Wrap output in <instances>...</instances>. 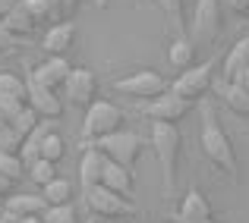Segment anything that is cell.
I'll return each mask as SVG.
<instances>
[{"mask_svg": "<svg viewBox=\"0 0 249 223\" xmlns=\"http://www.w3.org/2000/svg\"><path fill=\"white\" fill-rule=\"evenodd\" d=\"M199 148L221 173H227L231 179H240V167H237V151L233 142L227 135V129L221 126L218 110L208 97H202V132H199Z\"/></svg>", "mask_w": 249, "mask_h": 223, "instance_id": "6da1fadb", "label": "cell"}, {"mask_svg": "<svg viewBox=\"0 0 249 223\" xmlns=\"http://www.w3.org/2000/svg\"><path fill=\"white\" fill-rule=\"evenodd\" d=\"M183 135L177 123H152V148L161 163V179H164V195H174V179H177V157H180Z\"/></svg>", "mask_w": 249, "mask_h": 223, "instance_id": "7a4b0ae2", "label": "cell"}, {"mask_svg": "<svg viewBox=\"0 0 249 223\" xmlns=\"http://www.w3.org/2000/svg\"><path fill=\"white\" fill-rule=\"evenodd\" d=\"M123 129V110L117 107L114 101H104V97H95V101L85 107V123H82V139L89 142H98L104 135Z\"/></svg>", "mask_w": 249, "mask_h": 223, "instance_id": "3957f363", "label": "cell"}, {"mask_svg": "<svg viewBox=\"0 0 249 223\" xmlns=\"http://www.w3.org/2000/svg\"><path fill=\"white\" fill-rule=\"evenodd\" d=\"M221 63V57H208L202 66H186L180 76L174 79V85H170V91L180 97H186V101H202V97L212 91L214 85V66Z\"/></svg>", "mask_w": 249, "mask_h": 223, "instance_id": "277c9868", "label": "cell"}, {"mask_svg": "<svg viewBox=\"0 0 249 223\" xmlns=\"http://www.w3.org/2000/svg\"><path fill=\"white\" fill-rule=\"evenodd\" d=\"M95 148H101V154L107 157V160H117L123 163V167L133 170L136 160H139V154L145 151V139H142L139 132H126V129H117V132L104 135V139L91 142Z\"/></svg>", "mask_w": 249, "mask_h": 223, "instance_id": "5b68a950", "label": "cell"}, {"mask_svg": "<svg viewBox=\"0 0 249 223\" xmlns=\"http://www.w3.org/2000/svg\"><path fill=\"white\" fill-rule=\"evenodd\" d=\"M224 6L221 0H196L193 6V19H189V35L193 41L202 44H214L221 38V29H224Z\"/></svg>", "mask_w": 249, "mask_h": 223, "instance_id": "8992f818", "label": "cell"}, {"mask_svg": "<svg viewBox=\"0 0 249 223\" xmlns=\"http://www.w3.org/2000/svg\"><path fill=\"white\" fill-rule=\"evenodd\" d=\"M82 192H85V207H89L95 217L117 220V217H136V214H139V207L133 205V198H123V195L110 192L101 182L91 186V189H82Z\"/></svg>", "mask_w": 249, "mask_h": 223, "instance_id": "52a82bcc", "label": "cell"}, {"mask_svg": "<svg viewBox=\"0 0 249 223\" xmlns=\"http://www.w3.org/2000/svg\"><path fill=\"white\" fill-rule=\"evenodd\" d=\"M196 107V101H186V97L174 95V91H161L158 97H148L139 107V113L145 116L148 123H180L183 116H189Z\"/></svg>", "mask_w": 249, "mask_h": 223, "instance_id": "ba28073f", "label": "cell"}, {"mask_svg": "<svg viewBox=\"0 0 249 223\" xmlns=\"http://www.w3.org/2000/svg\"><path fill=\"white\" fill-rule=\"evenodd\" d=\"M114 91L148 101V97H158L161 91H167V79L161 76V73H155V69H139V73H133V76H126V79H117Z\"/></svg>", "mask_w": 249, "mask_h": 223, "instance_id": "9c48e42d", "label": "cell"}, {"mask_svg": "<svg viewBox=\"0 0 249 223\" xmlns=\"http://www.w3.org/2000/svg\"><path fill=\"white\" fill-rule=\"evenodd\" d=\"M63 91H67V101L76 104V107H89L98 95V79L91 69H82V66H73V73L67 76L63 82Z\"/></svg>", "mask_w": 249, "mask_h": 223, "instance_id": "30bf717a", "label": "cell"}, {"mask_svg": "<svg viewBox=\"0 0 249 223\" xmlns=\"http://www.w3.org/2000/svg\"><path fill=\"white\" fill-rule=\"evenodd\" d=\"M76 22H70V19H60V22H51V29L44 32L41 38V50L48 57H67L70 48L76 44Z\"/></svg>", "mask_w": 249, "mask_h": 223, "instance_id": "8fae6325", "label": "cell"}, {"mask_svg": "<svg viewBox=\"0 0 249 223\" xmlns=\"http://www.w3.org/2000/svg\"><path fill=\"white\" fill-rule=\"evenodd\" d=\"M70 73H73V63H70L67 57H48L44 63H38V66L32 69L29 79L38 82V85H44V88H51V91H60Z\"/></svg>", "mask_w": 249, "mask_h": 223, "instance_id": "7c38bea8", "label": "cell"}, {"mask_svg": "<svg viewBox=\"0 0 249 223\" xmlns=\"http://www.w3.org/2000/svg\"><path fill=\"white\" fill-rule=\"evenodd\" d=\"M25 85H29V107L35 110L41 120H60L63 116V101L57 91L44 88V85L32 82V79H25Z\"/></svg>", "mask_w": 249, "mask_h": 223, "instance_id": "4fadbf2b", "label": "cell"}, {"mask_svg": "<svg viewBox=\"0 0 249 223\" xmlns=\"http://www.w3.org/2000/svg\"><path fill=\"white\" fill-rule=\"evenodd\" d=\"M101 186H107L110 192L123 195V198H133V192H136V179H133V170H129V167H123V163H117V160H104Z\"/></svg>", "mask_w": 249, "mask_h": 223, "instance_id": "5bb4252c", "label": "cell"}, {"mask_svg": "<svg viewBox=\"0 0 249 223\" xmlns=\"http://www.w3.org/2000/svg\"><path fill=\"white\" fill-rule=\"evenodd\" d=\"M3 207L13 211L16 217H41L48 201H44V195H35V192H13V195H6Z\"/></svg>", "mask_w": 249, "mask_h": 223, "instance_id": "9a60e30c", "label": "cell"}, {"mask_svg": "<svg viewBox=\"0 0 249 223\" xmlns=\"http://www.w3.org/2000/svg\"><path fill=\"white\" fill-rule=\"evenodd\" d=\"M0 22L6 25V32H13V35L19 38V41H25V38L32 35V32H35V25H38V19L32 16V10H29V3H25V0H19L16 6H13L10 13H6L3 19H0Z\"/></svg>", "mask_w": 249, "mask_h": 223, "instance_id": "2e32d148", "label": "cell"}, {"mask_svg": "<svg viewBox=\"0 0 249 223\" xmlns=\"http://www.w3.org/2000/svg\"><path fill=\"white\" fill-rule=\"evenodd\" d=\"M104 160H107V157H104L101 148H95V145L82 151V160H79V182H82V189H91V186L101 182Z\"/></svg>", "mask_w": 249, "mask_h": 223, "instance_id": "e0dca14e", "label": "cell"}, {"mask_svg": "<svg viewBox=\"0 0 249 223\" xmlns=\"http://www.w3.org/2000/svg\"><path fill=\"white\" fill-rule=\"evenodd\" d=\"M218 101L224 104L227 110H233L237 116H249V88H243V85L224 82V79H221V85H218Z\"/></svg>", "mask_w": 249, "mask_h": 223, "instance_id": "ac0fdd59", "label": "cell"}, {"mask_svg": "<svg viewBox=\"0 0 249 223\" xmlns=\"http://www.w3.org/2000/svg\"><path fill=\"white\" fill-rule=\"evenodd\" d=\"M243 66H249V38H240V41L224 54V66H221L224 82H233V76H237Z\"/></svg>", "mask_w": 249, "mask_h": 223, "instance_id": "d6986e66", "label": "cell"}, {"mask_svg": "<svg viewBox=\"0 0 249 223\" xmlns=\"http://www.w3.org/2000/svg\"><path fill=\"white\" fill-rule=\"evenodd\" d=\"M167 63H170V66H177V69L193 66V63H196V44H193V38L177 35L174 41H170V48H167Z\"/></svg>", "mask_w": 249, "mask_h": 223, "instance_id": "ffe728a7", "label": "cell"}, {"mask_svg": "<svg viewBox=\"0 0 249 223\" xmlns=\"http://www.w3.org/2000/svg\"><path fill=\"white\" fill-rule=\"evenodd\" d=\"M180 217H212V201L199 192V189H189L180 201Z\"/></svg>", "mask_w": 249, "mask_h": 223, "instance_id": "44dd1931", "label": "cell"}, {"mask_svg": "<svg viewBox=\"0 0 249 223\" xmlns=\"http://www.w3.org/2000/svg\"><path fill=\"white\" fill-rule=\"evenodd\" d=\"M41 195H44V201H48V205H70V201H73V195H76V189H73V182H70V179L54 176L48 186H41Z\"/></svg>", "mask_w": 249, "mask_h": 223, "instance_id": "7402d4cb", "label": "cell"}, {"mask_svg": "<svg viewBox=\"0 0 249 223\" xmlns=\"http://www.w3.org/2000/svg\"><path fill=\"white\" fill-rule=\"evenodd\" d=\"M0 97H16V101L29 104V85L16 73H0Z\"/></svg>", "mask_w": 249, "mask_h": 223, "instance_id": "603a6c76", "label": "cell"}, {"mask_svg": "<svg viewBox=\"0 0 249 223\" xmlns=\"http://www.w3.org/2000/svg\"><path fill=\"white\" fill-rule=\"evenodd\" d=\"M35 19H51V22H60L67 13H63V0H25Z\"/></svg>", "mask_w": 249, "mask_h": 223, "instance_id": "cb8c5ba5", "label": "cell"}, {"mask_svg": "<svg viewBox=\"0 0 249 223\" xmlns=\"http://www.w3.org/2000/svg\"><path fill=\"white\" fill-rule=\"evenodd\" d=\"M0 173H3L6 179L19 182L25 173H29V167H25V160L19 154H6V151H0Z\"/></svg>", "mask_w": 249, "mask_h": 223, "instance_id": "d4e9b609", "label": "cell"}, {"mask_svg": "<svg viewBox=\"0 0 249 223\" xmlns=\"http://www.w3.org/2000/svg\"><path fill=\"white\" fill-rule=\"evenodd\" d=\"M63 154H67V145H63V135H60V132H51V129H48V135L41 139V157H44V160H54V163H60V160H63Z\"/></svg>", "mask_w": 249, "mask_h": 223, "instance_id": "484cf974", "label": "cell"}, {"mask_svg": "<svg viewBox=\"0 0 249 223\" xmlns=\"http://www.w3.org/2000/svg\"><path fill=\"white\" fill-rule=\"evenodd\" d=\"M54 176H57V163H54V160H44V157H38V160L29 167V179L35 182V186H48Z\"/></svg>", "mask_w": 249, "mask_h": 223, "instance_id": "4316f807", "label": "cell"}, {"mask_svg": "<svg viewBox=\"0 0 249 223\" xmlns=\"http://www.w3.org/2000/svg\"><path fill=\"white\" fill-rule=\"evenodd\" d=\"M41 220L44 223H76L73 201H70V205H48V207H44V214H41Z\"/></svg>", "mask_w": 249, "mask_h": 223, "instance_id": "83f0119b", "label": "cell"}, {"mask_svg": "<svg viewBox=\"0 0 249 223\" xmlns=\"http://www.w3.org/2000/svg\"><path fill=\"white\" fill-rule=\"evenodd\" d=\"M38 123H41V116H38V113H35V110H32V107H29V104H25V107H22V110H19V113H16V116H13V123H10V126H13V129H16V132H19V135H22V139H25V135H29V132H32V129H35V126H38Z\"/></svg>", "mask_w": 249, "mask_h": 223, "instance_id": "f1b7e54d", "label": "cell"}, {"mask_svg": "<svg viewBox=\"0 0 249 223\" xmlns=\"http://www.w3.org/2000/svg\"><path fill=\"white\" fill-rule=\"evenodd\" d=\"M158 6L164 10L170 29H174L177 35H183V0H158Z\"/></svg>", "mask_w": 249, "mask_h": 223, "instance_id": "f546056e", "label": "cell"}, {"mask_svg": "<svg viewBox=\"0 0 249 223\" xmlns=\"http://www.w3.org/2000/svg\"><path fill=\"white\" fill-rule=\"evenodd\" d=\"M22 142H25V139L10 126V123H6V126H0V151H6V154H19Z\"/></svg>", "mask_w": 249, "mask_h": 223, "instance_id": "4dcf8cb0", "label": "cell"}, {"mask_svg": "<svg viewBox=\"0 0 249 223\" xmlns=\"http://www.w3.org/2000/svg\"><path fill=\"white\" fill-rule=\"evenodd\" d=\"M25 104L16 101V97H0V126H6V123H13V116L22 110Z\"/></svg>", "mask_w": 249, "mask_h": 223, "instance_id": "1f68e13d", "label": "cell"}, {"mask_svg": "<svg viewBox=\"0 0 249 223\" xmlns=\"http://www.w3.org/2000/svg\"><path fill=\"white\" fill-rule=\"evenodd\" d=\"M25 41H19L13 32H6V25L0 22V54H13V50H19Z\"/></svg>", "mask_w": 249, "mask_h": 223, "instance_id": "d6a6232c", "label": "cell"}, {"mask_svg": "<svg viewBox=\"0 0 249 223\" xmlns=\"http://www.w3.org/2000/svg\"><path fill=\"white\" fill-rule=\"evenodd\" d=\"M224 3H227V10L240 13V16H246V13H249V0H224Z\"/></svg>", "mask_w": 249, "mask_h": 223, "instance_id": "836d02e7", "label": "cell"}, {"mask_svg": "<svg viewBox=\"0 0 249 223\" xmlns=\"http://www.w3.org/2000/svg\"><path fill=\"white\" fill-rule=\"evenodd\" d=\"M174 223H218L214 217H180V214H174Z\"/></svg>", "mask_w": 249, "mask_h": 223, "instance_id": "e575fe53", "label": "cell"}, {"mask_svg": "<svg viewBox=\"0 0 249 223\" xmlns=\"http://www.w3.org/2000/svg\"><path fill=\"white\" fill-rule=\"evenodd\" d=\"M233 82H237V85H243V88H249V66L240 69V73L233 76Z\"/></svg>", "mask_w": 249, "mask_h": 223, "instance_id": "d590c367", "label": "cell"}, {"mask_svg": "<svg viewBox=\"0 0 249 223\" xmlns=\"http://www.w3.org/2000/svg\"><path fill=\"white\" fill-rule=\"evenodd\" d=\"M13 186H16V182H13V179H6V176L0 173V198H3L6 192H13Z\"/></svg>", "mask_w": 249, "mask_h": 223, "instance_id": "8d00e7d4", "label": "cell"}, {"mask_svg": "<svg viewBox=\"0 0 249 223\" xmlns=\"http://www.w3.org/2000/svg\"><path fill=\"white\" fill-rule=\"evenodd\" d=\"M16 3H19V0H0V19H3L6 13H10L13 6H16Z\"/></svg>", "mask_w": 249, "mask_h": 223, "instance_id": "74e56055", "label": "cell"}, {"mask_svg": "<svg viewBox=\"0 0 249 223\" xmlns=\"http://www.w3.org/2000/svg\"><path fill=\"white\" fill-rule=\"evenodd\" d=\"M0 223H19V217H16L13 211H6V207H3V211H0Z\"/></svg>", "mask_w": 249, "mask_h": 223, "instance_id": "f35d334b", "label": "cell"}, {"mask_svg": "<svg viewBox=\"0 0 249 223\" xmlns=\"http://www.w3.org/2000/svg\"><path fill=\"white\" fill-rule=\"evenodd\" d=\"M79 3H82V0H63V13H73Z\"/></svg>", "mask_w": 249, "mask_h": 223, "instance_id": "ab89813d", "label": "cell"}, {"mask_svg": "<svg viewBox=\"0 0 249 223\" xmlns=\"http://www.w3.org/2000/svg\"><path fill=\"white\" fill-rule=\"evenodd\" d=\"M19 223H44L41 217H19Z\"/></svg>", "mask_w": 249, "mask_h": 223, "instance_id": "60d3db41", "label": "cell"}, {"mask_svg": "<svg viewBox=\"0 0 249 223\" xmlns=\"http://www.w3.org/2000/svg\"><path fill=\"white\" fill-rule=\"evenodd\" d=\"M98 223H117V220H110V217H101V220H98Z\"/></svg>", "mask_w": 249, "mask_h": 223, "instance_id": "b9f144b4", "label": "cell"}, {"mask_svg": "<svg viewBox=\"0 0 249 223\" xmlns=\"http://www.w3.org/2000/svg\"><path fill=\"white\" fill-rule=\"evenodd\" d=\"M98 6H110V0H98Z\"/></svg>", "mask_w": 249, "mask_h": 223, "instance_id": "7bdbcfd3", "label": "cell"}, {"mask_svg": "<svg viewBox=\"0 0 249 223\" xmlns=\"http://www.w3.org/2000/svg\"><path fill=\"white\" fill-rule=\"evenodd\" d=\"M0 211H3V205H0Z\"/></svg>", "mask_w": 249, "mask_h": 223, "instance_id": "ee69618b", "label": "cell"}, {"mask_svg": "<svg viewBox=\"0 0 249 223\" xmlns=\"http://www.w3.org/2000/svg\"><path fill=\"white\" fill-rule=\"evenodd\" d=\"M246 16H249V13H246Z\"/></svg>", "mask_w": 249, "mask_h": 223, "instance_id": "f6af8a7d", "label": "cell"}]
</instances>
